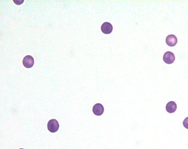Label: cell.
Here are the masks:
<instances>
[{
    "label": "cell",
    "mask_w": 188,
    "mask_h": 149,
    "mask_svg": "<svg viewBox=\"0 0 188 149\" xmlns=\"http://www.w3.org/2000/svg\"><path fill=\"white\" fill-rule=\"evenodd\" d=\"M59 128V125L55 119L50 120L48 123V129L51 133L57 132Z\"/></svg>",
    "instance_id": "1"
},
{
    "label": "cell",
    "mask_w": 188,
    "mask_h": 149,
    "mask_svg": "<svg viewBox=\"0 0 188 149\" xmlns=\"http://www.w3.org/2000/svg\"><path fill=\"white\" fill-rule=\"evenodd\" d=\"M163 61L168 64H171L175 61V54L171 51H167L164 54Z\"/></svg>",
    "instance_id": "2"
},
{
    "label": "cell",
    "mask_w": 188,
    "mask_h": 149,
    "mask_svg": "<svg viewBox=\"0 0 188 149\" xmlns=\"http://www.w3.org/2000/svg\"><path fill=\"white\" fill-rule=\"evenodd\" d=\"M22 63L24 67L27 68H31L34 64V58L31 55H27L23 59Z\"/></svg>",
    "instance_id": "3"
},
{
    "label": "cell",
    "mask_w": 188,
    "mask_h": 149,
    "mask_svg": "<svg viewBox=\"0 0 188 149\" xmlns=\"http://www.w3.org/2000/svg\"><path fill=\"white\" fill-rule=\"evenodd\" d=\"M113 30L112 25L109 22L103 23L101 26V30L103 33L105 34H109L112 33Z\"/></svg>",
    "instance_id": "4"
},
{
    "label": "cell",
    "mask_w": 188,
    "mask_h": 149,
    "mask_svg": "<svg viewBox=\"0 0 188 149\" xmlns=\"http://www.w3.org/2000/svg\"><path fill=\"white\" fill-rule=\"evenodd\" d=\"M177 41L178 40H177V37L176 36V35H173V34L168 35L166 36V40H165L166 44L171 47H173L176 46L177 43Z\"/></svg>",
    "instance_id": "5"
},
{
    "label": "cell",
    "mask_w": 188,
    "mask_h": 149,
    "mask_svg": "<svg viewBox=\"0 0 188 149\" xmlns=\"http://www.w3.org/2000/svg\"><path fill=\"white\" fill-rule=\"evenodd\" d=\"M104 110H105V109H104L103 106L99 103L96 104L93 106V108H92V112L96 116H98L103 114V113H104Z\"/></svg>",
    "instance_id": "6"
},
{
    "label": "cell",
    "mask_w": 188,
    "mask_h": 149,
    "mask_svg": "<svg viewBox=\"0 0 188 149\" xmlns=\"http://www.w3.org/2000/svg\"><path fill=\"white\" fill-rule=\"evenodd\" d=\"M177 109V104L175 101H170L166 105V110L169 113H174Z\"/></svg>",
    "instance_id": "7"
},
{
    "label": "cell",
    "mask_w": 188,
    "mask_h": 149,
    "mask_svg": "<svg viewBox=\"0 0 188 149\" xmlns=\"http://www.w3.org/2000/svg\"><path fill=\"white\" fill-rule=\"evenodd\" d=\"M183 125L186 129H188V117L185 118L183 121Z\"/></svg>",
    "instance_id": "8"
},
{
    "label": "cell",
    "mask_w": 188,
    "mask_h": 149,
    "mask_svg": "<svg viewBox=\"0 0 188 149\" xmlns=\"http://www.w3.org/2000/svg\"><path fill=\"white\" fill-rule=\"evenodd\" d=\"M13 2L17 5L22 4V3L24 2V0H13Z\"/></svg>",
    "instance_id": "9"
},
{
    "label": "cell",
    "mask_w": 188,
    "mask_h": 149,
    "mask_svg": "<svg viewBox=\"0 0 188 149\" xmlns=\"http://www.w3.org/2000/svg\"></svg>",
    "instance_id": "10"
}]
</instances>
